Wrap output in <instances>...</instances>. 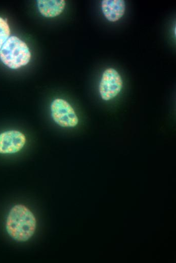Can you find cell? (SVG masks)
Wrapping results in <instances>:
<instances>
[{"mask_svg":"<svg viewBox=\"0 0 176 263\" xmlns=\"http://www.w3.org/2000/svg\"><path fill=\"white\" fill-rule=\"evenodd\" d=\"M36 226V218L33 213L28 207L21 204L11 208L6 223L8 234L18 242L28 240L34 234Z\"/></svg>","mask_w":176,"mask_h":263,"instance_id":"cell-1","label":"cell"},{"mask_svg":"<svg viewBox=\"0 0 176 263\" xmlns=\"http://www.w3.org/2000/svg\"><path fill=\"white\" fill-rule=\"evenodd\" d=\"M31 53L27 45L16 36L9 37L0 50V59L6 66L17 69L26 65Z\"/></svg>","mask_w":176,"mask_h":263,"instance_id":"cell-2","label":"cell"},{"mask_svg":"<svg viewBox=\"0 0 176 263\" xmlns=\"http://www.w3.org/2000/svg\"><path fill=\"white\" fill-rule=\"evenodd\" d=\"M51 117L58 125L73 127L78 123V117L71 105L66 100L57 98L51 105Z\"/></svg>","mask_w":176,"mask_h":263,"instance_id":"cell-3","label":"cell"},{"mask_svg":"<svg viewBox=\"0 0 176 263\" xmlns=\"http://www.w3.org/2000/svg\"><path fill=\"white\" fill-rule=\"evenodd\" d=\"M122 87V80L118 72L112 68L106 69L99 85L101 98L105 101L112 99L119 93Z\"/></svg>","mask_w":176,"mask_h":263,"instance_id":"cell-4","label":"cell"},{"mask_svg":"<svg viewBox=\"0 0 176 263\" xmlns=\"http://www.w3.org/2000/svg\"><path fill=\"white\" fill-rule=\"evenodd\" d=\"M26 137L21 132L9 130L0 134V154H14L23 149Z\"/></svg>","mask_w":176,"mask_h":263,"instance_id":"cell-5","label":"cell"},{"mask_svg":"<svg viewBox=\"0 0 176 263\" xmlns=\"http://www.w3.org/2000/svg\"><path fill=\"white\" fill-rule=\"evenodd\" d=\"M101 8L108 20L115 22L124 15L125 5L123 0H103L101 3Z\"/></svg>","mask_w":176,"mask_h":263,"instance_id":"cell-6","label":"cell"},{"mask_svg":"<svg viewBox=\"0 0 176 263\" xmlns=\"http://www.w3.org/2000/svg\"><path fill=\"white\" fill-rule=\"evenodd\" d=\"M65 2L60 1H37V7L40 13L46 17H54L63 11Z\"/></svg>","mask_w":176,"mask_h":263,"instance_id":"cell-7","label":"cell"},{"mask_svg":"<svg viewBox=\"0 0 176 263\" xmlns=\"http://www.w3.org/2000/svg\"><path fill=\"white\" fill-rule=\"evenodd\" d=\"M9 26L5 20L0 17V50L10 37Z\"/></svg>","mask_w":176,"mask_h":263,"instance_id":"cell-8","label":"cell"}]
</instances>
